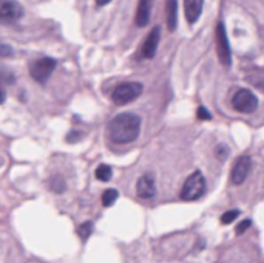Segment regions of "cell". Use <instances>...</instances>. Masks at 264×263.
Masks as SVG:
<instances>
[{"instance_id":"cell-1","label":"cell","mask_w":264,"mask_h":263,"mask_svg":"<svg viewBox=\"0 0 264 263\" xmlns=\"http://www.w3.org/2000/svg\"><path fill=\"white\" fill-rule=\"evenodd\" d=\"M141 132V118L130 111L119 113L110 121L108 135L110 139L116 144H128L133 142Z\"/></svg>"},{"instance_id":"cell-2","label":"cell","mask_w":264,"mask_h":263,"mask_svg":"<svg viewBox=\"0 0 264 263\" xmlns=\"http://www.w3.org/2000/svg\"><path fill=\"white\" fill-rule=\"evenodd\" d=\"M206 192V180L204 175L196 170L192 175H188L185 180L182 189H181V198L184 201H195L200 200Z\"/></svg>"},{"instance_id":"cell-3","label":"cell","mask_w":264,"mask_h":263,"mask_svg":"<svg viewBox=\"0 0 264 263\" xmlns=\"http://www.w3.org/2000/svg\"><path fill=\"white\" fill-rule=\"evenodd\" d=\"M144 87L139 82H124L119 84L111 93V101L116 105H125L141 96Z\"/></svg>"},{"instance_id":"cell-4","label":"cell","mask_w":264,"mask_h":263,"mask_svg":"<svg viewBox=\"0 0 264 263\" xmlns=\"http://www.w3.org/2000/svg\"><path fill=\"white\" fill-rule=\"evenodd\" d=\"M215 45H216V54H218L219 62L224 67H230L232 51H230V45H229V39H227V33H225L222 22H219L215 30Z\"/></svg>"},{"instance_id":"cell-5","label":"cell","mask_w":264,"mask_h":263,"mask_svg":"<svg viewBox=\"0 0 264 263\" xmlns=\"http://www.w3.org/2000/svg\"><path fill=\"white\" fill-rule=\"evenodd\" d=\"M56 68V61L51 57H41L34 62H31L29 65V74L31 78L39 82V84H45L48 81V78L51 76V73Z\"/></svg>"},{"instance_id":"cell-6","label":"cell","mask_w":264,"mask_h":263,"mask_svg":"<svg viewBox=\"0 0 264 263\" xmlns=\"http://www.w3.org/2000/svg\"><path fill=\"white\" fill-rule=\"evenodd\" d=\"M232 105L237 111H240V113H253L258 107V99L250 90L241 89L234 95Z\"/></svg>"},{"instance_id":"cell-7","label":"cell","mask_w":264,"mask_h":263,"mask_svg":"<svg viewBox=\"0 0 264 263\" xmlns=\"http://www.w3.org/2000/svg\"><path fill=\"white\" fill-rule=\"evenodd\" d=\"M23 16V8L17 0H0V20L14 22Z\"/></svg>"},{"instance_id":"cell-8","label":"cell","mask_w":264,"mask_h":263,"mask_svg":"<svg viewBox=\"0 0 264 263\" xmlns=\"http://www.w3.org/2000/svg\"><path fill=\"white\" fill-rule=\"evenodd\" d=\"M250 169H252V160H250V157H247V155L240 157L237 160V163L234 164V167H232V173H230L232 183L234 184H243L246 181Z\"/></svg>"},{"instance_id":"cell-9","label":"cell","mask_w":264,"mask_h":263,"mask_svg":"<svg viewBox=\"0 0 264 263\" xmlns=\"http://www.w3.org/2000/svg\"><path fill=\"white\" fill-rule=\"evenodd\" d=\"M136 192L141 198H153L156 194V184H155V177L152 173H145L138 180L136 184Z\"/></svg>"},{"instance_id":"cell-10","label":"cell","mask_w":264,"mask_h":263,"mask_svg":"<svg viewBox=\"0 0 264 263\" xmlns=\"http://www.w3.org/2000/svg\"><path fill=\"white\" fill-rule=\"evenodd\" d=\"M159 39H161V28L155 26L152 31H150V34L147 36V39H145V42L142 45V56L145 59L155 57L158 45H159Z\"/></svg>"},{"instance_id":"cell-11","label":"cell","mask_w":264,"mask_h":263,"mask_svg":"<svg viewBox=\"0 0 264 263\" xmlns=\"http://www.w3.org/2000/svg\"><path fill=\"white\" fill-rule=\"evenodd\" d=\"M204 0H184V13L188 23H196L203 13Z\"/></svg>"},{"instance_id":"cell-12","label":"cell","mask_w":264,"mask_h":263,"mask_svg":"<svg viewBox=\"0 0 264 263\" xmlns=\"http://www.w3.org/2000/svg\"><path fill=\"white\" fill-rule=\"evenodd\" d=\"M152 5L153 0H139L138 10H136V17L135 22L138 26H147L150 22V14H152Z\"/></svg>"},{"instance_id":"cell-13","label":"cell","mask_w":264,"mask_h":263,"mask_svg":"<svg viewBox=\"0 0 264 263\" xmlns=\"http://www.w3.org/2000/svg\"><path fill=\"white\" fill-rule=\"evenodd\" d=\"M166 20L170 31L176 30L178 25V0H167L166 5Z\"/></svg>"},{"instance_id":"cell-14","label":"cell","mask_w":264,"mask_h":263,"mask_svg":"<svg viewBox=\"0 0 264 263\" xmlns=\"http://www.w3.org/2000/svg\"><path fill=\"white\" fill-rule=\"evenodd\" d=\"M93 229H94L93 221H85V223H82L81 226L78 228V234H79L81 240H82V242H87V240L90 239V236L93 234Z\"/></svg>"},{"instance_id":"cell-15","label":"cell","mask_w":264,"mask_h":263,"mask_svg":"<svg viewBox=\"0 0 264 263\" xmlns=\"http://www.w3.org/2000/svg\"><path fill=\"white\" fill-rule=\"evenodd\" d=\"M118 197H119V192L116 189H107L102 194V204L105 208H110V206L115 204V201L118 200Z\"/></svg>"},{"instance_id":"cell-16","label":"cell","mask_w":264,"mask_h":263,"mask_svg":"<svg viewBox=\"0 0 264 263\" xmlns=\"http://www.w3.org/2000/svg\"><path fill=\"white\" fill-rule=\"evenodd\" d=\"M111 175H113V169L108 166V164H101L97 169H96V178L107 183L111 180Z\"/></svg>"},{"instance_id":"cell-17","label":"cell","mask_w":264,"mask_h":263,"mask_svg":"<svg viewBox=\"0 0 264 263\" xmlns=\"http://www.w3.org/2000/svg\"><path fill=\"white\" fill-rule=\"evenodd\" d=\"M240 217V211L238 209H232V211H227V212H224L222 217H221V223L222 224H229L232 221H235V218Z\"/></svg>"},{"instance_id":"cell-18","label":"cell","mask_w":264,"mask_h":263,"mask_svg":"<svg viewBox=\"0 0 264 263\" xmlns=\"http://www.w3.org/2000/svg\"><path fill=\"white\" fill-rule=\"evenodd\" d=\"M252 226V220H249V218H246V220H243L238 226H237V236H241V234H244L249 228Z\"/></svg>"},{"instance_id":"cell-19","label":"cell","mask_w":264,"mask_h":263,"mask_svg":"<svg viewBox=\"0 0 264 263\" xmlns=\"http://www.w3.org/2000/svg\"><path fill=\"white\" fill-rule=\"evenodd\" d=\"M51 187L56 191V192H63L65 189V183L60 177H54L53 181H51Z\"/></svg>"},{"instance_id":"cell-20","label":"cell","mask_w":264,"mask_h":263,"mask_svg":"<svg viewBox=\"0 0 264 263\" xmlns=\"http://www.w3.org/2000/svg\"><path fill=\"white\" fill-rule=\"evenodd\" d=\"M13 54H14V50L10 47V45H7V44H0V57H13Z\"/></svg>"},{"instance_id":"cell-21","label":"cell","mask_w":264,"mask_h":263,"mask_svg":"<svg viewBox=\"0 0 264 263\" xmlns=\"http://www.w3.org/2000/svg\"><path fill=\"white\" fill-rule=\"evenodd\" d=\"M227 155H229V147H225V145H222V144L216 147V157H218L219 160H224Z\"/></svg>"},{"instance_id":"cell-22","label":"cell","mask_w":264,"mask_h":263,"mask_svg":"<svg viewBox=\"0 0 264 263\" xmlns=\"http://www.w3.org/2000/svg\"><path fill=\"white\" fill-rule=\"evenodd\" d=\"M198 118H200V120H210L212 115L209 113V110H207V108L200 107V108H198Z\"/></svg>"},{"instance_id":"cell-23","label":"cell","mask_w":264,"mask_h":263,"mask_svg":"<svg viewBox=\"0 0 264 263\" xmlns=\"http://www.w3.org/2000/svg\"><path fill=\"white\" fill-rule=\"evenodd\" d=\"M5 101H7V92H5L4 85L0 84V105L5 104Z\"/></svg>"},{"instance_id":"cell-24","label":"cell","mask_w":264,"mask_h":263,"mask_svg":"<svg viewBox=\"0 0 264 263\" xmlns=\"http://www.w3.org/2000/svg\"><path fill=\"white\" fill-rule=\"evenodd\" d=\"M108 2H111V0H96V4H97V7H105Z\"/></svg>"}]
</instances>
